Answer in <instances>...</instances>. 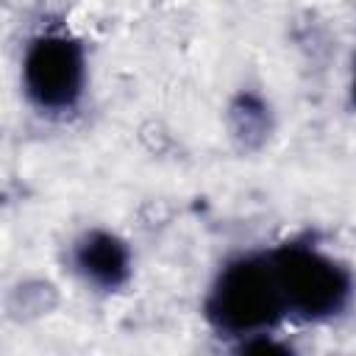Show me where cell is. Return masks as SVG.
I'll return each instance as SVG.
<instances>
[{
  "instance_id": "cell-5",
  "label": "cell",
  "mask_w": 356,
  "mask_h": 356,
  "mask_svg": "<svg viewBox=\"0 0 356 356\" xmlns=\"http://www.w3.org/2000/svg\"><path fill=\"white\" fill-rule=\"evenodd\" d=\"M350 95H353V103H356V70H353V83H350Z\"/></svg>"
},
{
  "instance_id": "cell-1",
  "label": "cell",
  "mask_w": 356,
  "mask_h": 356,
  "mask_svg": "<svg viewBox=\"0 0 356 356\" xmlns=\"http://www.w3.org/2000/svg\"><path fill=\"white\" fill-rule=\"evenodd\" d=\"M214 331L242 342L264 337L284 317V300L267 253H245L222 264L203 303Z\"/></svg>"
},
{
  "instance_id": "cell-2",
  "label": "cell",
  "mask_w": 356,
  "mask_h": 356,
  "mask_svg": "<svg viewBox=\"0 0 356 356\" xmlns=\"http://www.w3.org/2000/svg\"><path fill=\"white\" fill-rule=\"evenodd\" d=\"M267 256L286 317L323 323L348 309L353 298V278L334 256L300 242L278 245Z\"/></svg>"
},
{
  "instance_id": "cell-3",
  "label": "cell",
  "mask_w": 356,
  "mask_h": 356,
  "mask_svg": "<svg viewBox=\"0 0 356 356\" xmlns=\"http://www.w3.org/2000/svg\"><path fill=\"white\" fill-rule=\"evenodd\" d=\"M83 83L86 56L75 36L67 31H42L28 42L22 53V89L39 111H72L83 95Z\"/></svg>"
},
{
  "instance_id": "cell-4",
  "label": "cell",
  "mask_w": 356,
  "mask_h": 356,
  "mask_svg": "<svg viewBox=\"0 0 356 356\" xmlns=\"http://www.w3.org/2000/svg\"><path fill=\"white\" fill-rule=\"evenodd\" d=\"M72 264L83 281L100 289H117L131 275V250L108 231H86L72 248Z\"/></svg>"
}]
</instances>
